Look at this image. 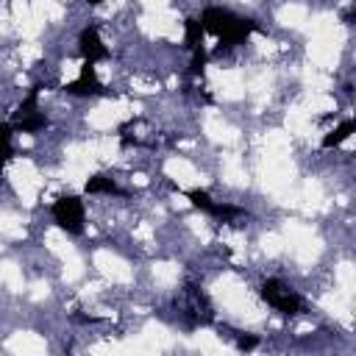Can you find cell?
Wrapping results in <instances>:
<instances>
[{"mask_svg":"<svg viewBox=\"0 0 356 356\" xmlns=\"http://www.w3.org/2000/svg\"><path fill=\"white\" fill-rule=\"evenodd\" d=\"M200 25H203L206 33L217 36L220 44H225V47H234V44L245 42L253 31H259V25H256L253 19L239 17V14L228 11V8H217V6H211V8L203 11Z\"/></svg>","mask_w":356,"mask_h":356,"instance_id":"obj_1","label":"cell"},{"mask_svg":"<svg viewBox=\"0 0 356 356\" xmlns=\"http://www.w3.org/2000/svg\"><path fill=\"white\" fill-rule=\"evenodd\" d=\"M53 220L61 231L78 236L83 234V203L81 197L75 195H61L56 203H53Z\"/></svg>","mask_w":356,"mask_h":356,"instance_id":"obj_2","label":"cell"},{"mask_svg":"<svg viewBox=\"0 0 356 356\" xmlns=\"http://www.w3.org/2000/svg\"><path fill=\"white\" fill-rule=\"evenodd\" d=\"M261 298L275 309V312H281L284 317H292V314H298L300 312V298L284 284V281H278V278H267L264 284H261Z\"/></svg>","mask_w":356,"mask_h":356,"instance_id":"obj_3","label":"cell"},{"mask_svg":"<svg viewBox=\"0 0 356 356\" xmlns=\"http://www.w3.org/2000/svg\"><path fill=\"white\" fill-rule=\"evenodd\" d=\"M184 312V317H186V325H206V323H211V303H209V298H206V292L200 289V286H195V284H189L186 286V292H184V306H181Z\"/></svg>","mask_w":356,"mask_h":356,"instance_id":"obj_4","label":"cell"},{"mask_svg":"<svg viewBox=\"0 0 356 356\" xmlns=\"http://www.w3.org/2000/svg\"><path fill=\"white\" fill-rule=\"evenodd\" d=\"M64 92H67V95H75V97L103 95V86H100V81H97V75H95V64L83 61V67H81V75H78V81L67 83V86H64Z\"/></svg>","mask_w":356,"mask_h":356,"instance_id":"obj_5","label":"cell"},{"mask_svg":"<svg viewBox=\"0 0 356 356\" xmlns=\"http://www.w3.org/2000/svg\"><path fill=\"white\" fill-rule=\"evenodd\" d=\"M78 50H81V58L89 61V64H95V61H100V58L108 56V50H106V44H103V39H100V33H97L95 25H89V28L81 31Z\"/></svg>","mask_w":356,"mask_h":356,"instance_id":"obj_6","label":"cell"},{"mask_svg":"<svg viewBox=\"0 0 356 356\" xmlns=\"http://www.w3.org/2000/svg\"><path fill=\"white\" fill-rule=\"evenodd\" d=\"M83 189H86L89 195H122V189L117 186V181L108 178V175H92Z\"/></svg>","mask_w":356,"mask_h":356,"instance_id":"obj_7","label":"cell"},{"mask_svg":"<svg viewBox=\"0 0 356 356\" xmlns=\"http://www.w3.org/2000/svg\"><path fill=\"white\" fill-rule=\"evenodd\" d=\"M14 131H25V134H36V131H42L44 125H47V117L42 114V111H33V114H25V117H17L14 122Z\"/></svg>","mask_w":356,"mask_h":356,"instance_id":"obj_8","label":"cell"},{"mask_svg":"<svg viewBox=\"0 0 356 356\" xmlns=\"http://www.w3.org/2000/svg\"><path fill=\"white\" fill-rule=\"evenodd\" d=\"M353 131H356V122H353V120L339 122V125H337L331 134H325V136H323V147H337V145H342V142H345V139H348Z\"/></svg>","mask_w":356,"mask_h":356,"instance_id":"obj_9","label":"cell"},{"mask_svg":"<svg viewBox=\"0 0 356 356\" xmlns=\"http://www.w3.org/2000/svg\"><path fill=\"white\" fill-rule=\"evenodd\" d=\"M203 33H206V31H203L200 19H192V17H189V19L184 22V47H186V50H195V47L203 42Z\"/></svg>","mask_w":356,"mask_h":356,"instance_id":"obj_10","label":"cell"},{"mask_svg":"<svg viewBox=\"0 0 356 356\" xmlns=\"http://www.w3.org/2000/svg\"><path fill=\"white\" fill-rule=\"evenodd\" d=\"M186 197L192 200V206L195 209H200V211H206V214H214V209H217V203L209 197V192H203V189H192V192H186Z\"/></svg>","mask_w":356,"mask_h":356,"instance_id":"obj_11","label":"cell"},{"mask_svg":"<svg viewBox=\"0 0 356 356\" xmlns=\"http://www.w3.org/2000/svg\"><path fill=\"white\" fill-rule=\"evenodd\" d=\"M11 134H14V125L0 122V156H6V159H11Z\"/></svg>","mask_w":356,"mask_h":356,"instance_id":"obj_12","label":"cell"},{"mask_svg":"<svg viewBox=\"0 0 356 356\" xmlns=\"http://www.w3.org/2000/svg\"><path fill=\"white\" fill-rule=\"evenodd\" d=\"M192 53H195L192 56V75H200L203 67H206V50H203V44H197Z\"/></svg>","mask_w":356,"mask_h":356,"instance_id":"obj_13","label":"cell"},{"mask_svg":"<svg viewBox=\"0 0 356 356\" xmlns=\"http://www.w3.org/2000/svg\"><path fill=\"white\" fill-rule=\"evenodd\" d=\"M256 345H259L256 337H239V339H236V348H239V350H253Z\"/></svg>","mask_w":356,"mask_h":356,"instance_id":"obj_14","label":"cell"},{"mask_svg":"<svg viewBox=\"0 0 356 356\" xmlns=\"http://www.w3.org/2000/svg\"><path fill=\"white\" fill-rule=\"evenodd\" d=\"M6 161H8V159H6V156H0V172H3V167H6Z\"/></svg>","mask_w":356,"mask_h":356,"instance_id":"obj_15","label":"cell"},{"mask_svg":"<svg viewBox=\"0 0 356 356\" xmlns=\"http://www.w3.org/2000/svg\"><path fill=\"white\" fill-rule=\"evenodd\" d=\"M86 3H89V6H100L103 0H86Z\"/></svg>","mask_w":356,"mask_h":356,"instance_id":"obj_16","label":"cell"}]
</instances>
